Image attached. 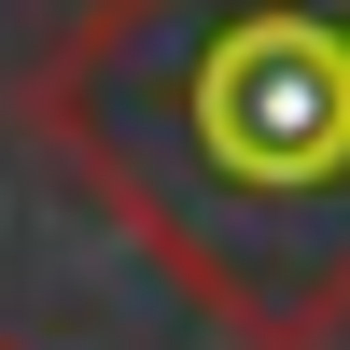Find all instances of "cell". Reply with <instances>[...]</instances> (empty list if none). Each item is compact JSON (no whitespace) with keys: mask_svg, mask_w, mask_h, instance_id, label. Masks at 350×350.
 <instances>
[{"mask_svg":"<svg viewBox=\"0 0 350 350\" xmlns=\"http://www.w3.org/2000/svg\"><path fill=\"white\" fill-rule=\"evenodd\" d=\"M14 112L239 350L350 336V0H84Z\"/></svg>","mask_w":350,"mask_h":350,"instance_id":"1","label":"cell"},{"mask_svg":"<svg viewBox=\"0 0 350 350\" xmlns=\"http://www.w3.org/2000/svg\"><path fill=\"white\" fill-rule=\"evenodd\" d=\"M0 350H28V336H0Z\"/></svg>","mask_w":350,"mask_h":350,"instance_id":"2","label":"cell"}]
</instances>
